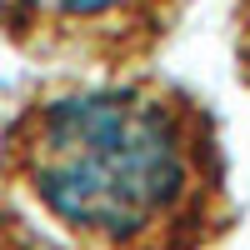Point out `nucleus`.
Returning a JSON list of instances; mask_svg holds the SVG:
<instances>
[{
    "label": "nucleus",
    "mask_w": 250,
    "mask_h": 250,
    "mask_svg": "<svg viewBox=\"0 0 250 250\" xmlns=\"http://www.w3.org/2000/svg\"><path fill=\"white\" fill-rule=\"evenodd\" d=\"M0 180L75 250H215L235 230L215 110L150 70L30 90L0 125Z\"/></svg>",
    "instance_id": "f257e3e1"
},
{
    "label": "nucleus",
    "mask_w": 250,
    "mask_h": 250,
    "mask_svg": "<svg viewBox=\"0 0 250 250\" xmlns=\"http://www.w3.org/2000/svg\"><path fill=\"white\" fill-rule=\"evenodd\" d=\"M0 250H75V245L50 240L20 205H10L5 195H0Z\"/></svg>",
    "instance_id": "7ed1b4c3"
},
{
    "label": "nucleus",
    "mask_w": 250,
    "mask_h": 250,
    "mask_svg": "<svg viewBox=\"0 0 250 250\" xmlns=\"http://www.w3.org/2000/svg\"><path fill=\"white\" fill-rule=\"evenodd\" d=\"M230 50H235V70L250 90V0H230Z\"/></svg>",
    "instance_id": "20e7f679"
},
{
    "label": "nucleus",
    "mask_w": 250,
    "mask_h": 250,
    "mask_svg": "<svg viewBox=\"0 0 250 250\" xmlns=\"http://www.w3.org/2000/svg\"><path fill=\"white\" fill-rule=\"evenodd\" d=\"M190 0H0V40L70 80L140 75Z\"/></svg>",
    "instance_id": "f03ea898"
}]
</instances>
